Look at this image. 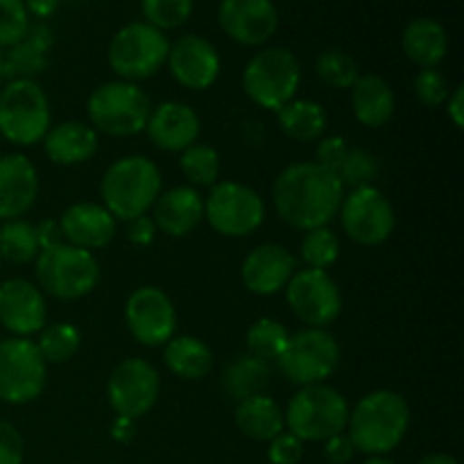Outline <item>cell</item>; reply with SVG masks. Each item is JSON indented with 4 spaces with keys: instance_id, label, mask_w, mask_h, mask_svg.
Masks as SVG:
<instances>
[{
    "instance_id": "obj_30",
    "label": "cell",
    "mask_w": 464,
    "mask_h": 464,
    "mask_svg": "<svg viewBox=\"0 0 464 464\" xmlns=\"http://www.w3.org/2000/svg\"><path fill=\"white\" fill-rule=\"evenodd\" d=\"M163 362L181 381H199L213 370V352L204 340L175 335L163 344Z\"/></svg>"
},
{
    "instance_id": "obj_23",
    "label": "cell",
    "mask_w": 464,
    "mask_h": 464,
    "mask_svg": "<svg viewBox=\"0 0 464 464\" xmlns=\"http://www.w3.org/2000/svg\"><path fill=\"white\" fill-rule=\"evenodd\" d=\"M39 195V175L25 154L0 157V220H18L25 216Z\"/></svg>"
},
{
    "instance_id": "obj_53",
    "label": "cell",
    "mask_w": 464,
    "mask_h": 464,
    "mask_svg": "<svg viewBox=\"0 0 464 464\" xmlns=\"http://www.w3.org/2000/svg\"><path fill=\"white\" fill-rule=\"evenodd\" d=\"M417 464H458L453 456H447V453H430V456L421 458Z\"/></svg>"
},
{
    "instance_id": "obj_10",
    "label": "cell",
    "mask_w": 464,
    "mask_h": 464,
    "mask_svg": "<svg viewBox=\"0 0 464 464\" xmlns=\"http://www.w3.org/2000/svg\"><path fill=\"white\" fill-rule=\"evenodd\" d=\"M290 383L306 388L329 381L340 365V344L326 329H304L290 335L276 361Z\"/></svg>"
},
{
    "instance_id": "obj_49",
    "label": "cell",
    "mask_w": 464,
    "mask_h": 464,
    "mask_svg": "<svg viewBox=\"0 0 464 464\" xmlns=\"http://www.w3.org/2000/svg\"><path fill=\"white\" fill-rule=\"evenodd\" d=\"M447 113H449V121L453 122L456 130H462L464 127V86H456L451 89L447 98Z\"/></svg>"
},
{
    "instance_id": "obj_27",
    "label": "cell",
    "mask_w": 464,
    "mask_h": 464,
    "mask_svg": "<svg viewBox=\"0 0 464 464\" xmlns=\"http://www.w3.org/2000/svg\"><path fill=\"white\" fill-rule=\"evenodd\" d=\"M394 91L383 77L361 75L352 86V109L361 125L370 130L388 125L394 116Z\"/></svg>"
},
{
    "instance_id": "obj_43",
    "label": "cell",
    "mask_w": 464,
    "mask_h": 464,
    "mask_svg": "<svg viewBox=\"0 0 464 464\" xmlns=\"http://www.w3.org/2000/svg\"><path fill=\"white\" fill-rule=\"evenodd\" d=\"M267 458L272 464H299L304 458V442L288 430H284L275 440H270Z\"/></svg>"
},
{
    "instance_id": "obj_18",
    "label": "cell",
    "mask_w": 464,
    "mask_h": 464,
    "mask_svg": "<svg viewBox=\"0 0 464 464\" xmlns=\"http://www.w3.org/2000/svg\"><path fill=\"white\" fill-rule=\"evenodd\" d=\"M218 23L236 44L258 48L279 30V12L272 0H222Z\"/></svg>"
},
{
    "instance_id": "obj_12",
    "label": "cell",
    "mask_w": 464,
    "mask_h": 464,
    "mask_svg": "<svg viewBox=\"0 0 464 464\" xmlns=\"http://www.w3.org/2000/svg\"><path fill=\"white\" fill-rule=\"evenodd\" d=\"M48 365L30 338L0 340V401L23 406L41 397Z\"/></svg>"
},
{
    "instance_id": "obj_13",
    "label": "cell",
    "mask_w": 464,
    "mask_h": 464,
    "mask_svg": "<svg viewBox=\"0 0 464 464\" xmlns=\"http://www.w3.org/2000/svg\"><path fill=\"white\" fill-rule=\"evenodd\" d=\"M285 299L295 317L311 329H326L343 313V293L326 270L295 272L285 285Z\"/></svg>"
},
{
    "instance_id": "obj_16",
    "label": "cell",
    "mask_w": 464,
    "mask_h": 464,
    "mask_svg": "<svg viewBox=\"0 0 464 464\" xmlns=\"http://www.w3.org/2000/svg\"><path fill=\"white\" fill-rule=\"evenodd\" d=\"M125 322L136 343L163 347L177 334L175 304L157 285H143L127 297Z\"/></svg>"
},
{
    "instance_id": "obj_4",
    "label": "cell",
    "mask_w": 464,
    "mask_h": 464,
    "mask_svg": "<svg viewBox=\"0 0 464 464\" xmlns=\"http://www.w3.org/2000/svg\"><path fill=\"white\" fill-rule=\"evenodd\" d=\"M349 411L352 408L343 392L317 383L295 392L284 412V421L288 433L302 442H326L347 430Z\"/></svg>"
},
{
    "instance_id": "obj_37",
    "label": "cell",
    "mask_w": 464,
    "mask_h": 464,
    "mask_svg": "<svg viewBox=\"0 0 464 464\" xmlns=\"http://www.w3.org/2000/svg\"><path fill=\"white\" fill-rule=\"evenodd\" d=\"M179 168L195 186H213L220 177V154L207 143H193L181 152Z\"/></svg>"
},
{
    "instance_id": "obj_31",
    "label": "cell",
    "mask_w": 464,
    "mask_h": 464,
    "mask_svg": "<svg viewBox=\"0 0 464 464\" xmlns=\"http://www.w3.org/2000/svg\"><path fill=\"white\" fill-rule=\"evenodd\" d=\"M54 44V34L45 23H30L27 34L12 45L9 59L16 80H34L48 68V53Z\"/></svg>"
},
{
    "instance_id": "obj_34",
    "label": "cell",
    "mask_w": 464,
    "mask_h": 464,
    "mask_svg": "<svg viewBox=\"0 0 464 464\" xmlns=\"http://www.w3.org/2000/svg\"><path fill=\"white\" fill-rule=\"evenodd\" d=\"M39 340H36V349H39L41 358L53 365H62V362L71 361L82 344V334L77 326L68 324V322H57V324L44 326L39 331Z\"/></svg>"
},
{
    "instance_id": "obj_5",
    "label": "cell",
    "mask_w": 464,
    "mask_h": 464,
    "mask_svg": "<svg viewBox=\"0 0 464 464\" xmlns=\"http://www.w3.org/2000/svg\"><path fill=\"white\" fill-rule=\"evenodd\" d=\"M36 281L44 295L62 302H75L93 293L98 285V258L89 249L68 243L41 249L36 256Z\"/></svg>"
},
{
    "instance_id": "obj_8",
    "label": "cell",
    "mask_w": 464,
    "mask_h": 464,
    "mask_svg": "<svg viewBox=\"0 0 464 464\" xmlns=\"http://www.w3.org/2000/svg\"><path fill=\"white\" fill-rule=\"evenodd\" d=\"M50 130V100L36 80H14L0 89V134L18 148L44 140Z\"/></svg>"
},
{
    "instance_id": "obj_28",
    "label": "cell",
    "mask_w": 464,
    "mask_h": 464,
    "mask_svg": "<svg viewBox=\"0 0 464 464\" xmlns=\"http://www.w3.org/2000/svg\"><path fill=\"white\" fill-rule=\"evenodd\" d=\"M234 420L240 433L256 442H270L285 430L284 411L275 399L266 397V392L236 403Z\"/></svg>"
},
{
    "instance_id": "obj_29",
    "label": "cell",
    "mask_w": 464,
    "mask_h": 464,
    "mask_svg": "<svg viewBox=\"0 0 464 464\" xmlns=\"http://www.w3.org/2000/svg\"><path fill=\"white\" fill-rule=\"evenodd\" d=\"M272 379L270 362L263 358L252 356V353H243V356L234 358L229 365L225 367L220 379V388L227 399L240 403L249 397L266 392Z\"/></svg>"
},
{
    "instance_id": "obj_19",
    "label": "cell",
    "mask_w": 464,
    "mask_h": 464,
    "mask_svg": "<svg viewBox=\"0 0 464 464\" xmlns=\"http://www.w3.org/2000/svg\"><path fill=\"white\" fill-rule=\"evenodd\" d=\"M48 322V304L39 285L27 279H7L0 284V324L14 338H30Z\"/></svg>"
},
{
    "instance_id": "obj_50",
    "label": "cell",
    "mask_w": 464,
    "mask_h": 464,
    "mask_svg": "<svg viewBox=\"0 0 464 464\" xmlns=\"http://www.w3.org/2000/svg\"><path fill=\"white\" fill-rule=\"evenodd\" d=\"M23 3H25L27 14L36 16L39 21H45V18H50L54 12H57L62 0H23Z\"/></svg>"
},
{
    "instance_id": "obj_22",
    "label": "cell",
    "mask_w": 464,
    "mask_h": 464,
    "mask_svg": "<svg viewBox=\"0 0 464 464\" xmlns=\"http://www.w3.org/2000/svg\"><path fill=\"white\" fill-rule=\"evenodd\" d=\"M63 243L82 249H102L116 238L118 220L95 202H77L68 207L59 218Z\"/></svg>"
},
{
    "instance_id": "obj_21",
    "label": "cell",
    "mask_w": 464,
    "mask_h": 464,
    "mask_svg": "<svg viewBox=\"0 0 464 464\" xmlns=\"http://www.w3.org/2000/svg\"><path fill=\"white\" fill-rule=\"evenodd\" d=\"M145 131H148L150 140L163 152H184L186 148L198 143L202 121L188 104L166 100V102L152 107Z\"/></svg>"
},
{
    "instance_id": "obj_33",
    "label": "cell",
    "mask_w": 464,
    "mask_h": 464,
    "mask_svg": "<svg viewBox=\"0 0 464 464\" xmlns=\"http://www.w3.org/2000/svg\"><path fill=\"white\" fill-rule=\"evenodd\" d=\"M39 240L34 225L25 220H7L0 227V258L9 263H30L39 256Z\"/></svg>"
},
{
    "instance_id": "obj_44",
    "label": "cell",
    "mask_w": 464,
    "mask_h": 464,
    "mask_svg": "<svg viewBox=\"0 0 464 464\" xmlns=\"http://www.w3.org/2000/svg\"><path fill=\"white\" fill-rule=\"evenodd\" d=\"M347 152H349L347 139H343V136H326V139H320V145H317L315 150V163L335 175L338 168L343 166Z\"/></svg>"
},
{
    "instance_id": "obj_15",
    "label": "cell",
    "mask_w": 464,
    "mask_h": 464,
    "mask_svg": "<svg viewBox=\"0 0 464 464\" xmlns=\"http://www.w3.org/2000/svg\"><path fill=\"white\" fill-rule=\"evenodd\" d=\"M161 376L157 367L145 358H127L107 381V399L118 417L140 420L148 415L159 401Z\"/></svg>"
},
{
    "instance_id": "obj_48",
    "label": "cell",
    "mask_w": 464,
    "mask_h": 464,
    "mask_svg": "<svg viewBox=\"0 0 464 464\" xmlns=\"http://www.w3.org/2000/svg\"><path fill=\"white\" fill-rule=\"evenodd\" d=\"M36 229V240H39V249L54 247V245L63 243L62 229H59L57 220H44L39 225H34Z\"/></svg>"
},
{
    "instance_id": "obj_55",
    "label": "cell",
    "mask_w": 464,
    "mask_h": 464,
    "mask_svg": "<svg viewBox=\"0 0 464 464\" xmlns=\"http://www.w3.org/2000/svg\"><path fill=\"white\" fill-rule=\"evenodd\" d=\"M0 261H3V258H0Z\"/></svg>"
},
{
    "instance_id": "obj_38",
    "label": "cell",
    "mask_w": 464,
    "mask_h": 464,
    "mask_svg": "<svg viewBox=\"0 0 464 464\" xmlns=\"http://www.w3.org/2000/svg\"><path fill=\"white\" fill-rule=\"evenodd\" d=\"M299 254H302V261L306 263V267L326 270V267H331L340 258L338 234L334 229H329V227L304 231Z\"/></svg>"
},
{
    "instance_id": "obj_46",
    "label": "cell",
    "mask_w": 464,
    "mask_h": 464,
    "mask_svg": "<svg viewBox=\"0 0 464 464\" xmlns=\"http://www.w3.org/2000/svg\"><path fill=\"white\" fill-rule=\"evenodd\" d=\"M324 456L331 464H349L356 456V447L352 444V440L344 433L329 438L324 442Z\"/></svg>"
},
{
    "instance_id": "obj_52",
    "label": "cell",
    "mask_w": 464,
    "mask_h": 464,
    "mask_svg": "<svg viewBox=\"0 0 464 464\" xmlns=\"http://www.w3.org/2000/svg\"><path fill=\"white\" fill-rule=\"evenodd\" d=\"M16 80L12 68V59H9V50L0 48V84H7V82Z\"/></svg>"
},
{
    "instance_id": "obj_24",
    "label": "cell",
    "mask_w": 464,
    "mask_h": 464,
    "mask_svg": "<svg viewBox=\"0 0 464 464\" xmlns=\"http://www.w3.org/2000/svg\"><path fill=\"white\" fill-rule=\"evenodd\" d=\"M154 225L170 238H184L204 220V198L193 186H175L154 202Z\"/></svg>"
},
{
    "instance_id": "obj_47",
    "label": "cell",
    "mask_w": 464,
    "mask_h": 464,
    "mask_svg": "<svg viewBox=\"0 0 464 464\" xmlns=\"http://www.w3.org/2000/svg\"><path fill=\"white\" fill-rule=\"evenodd\" d=\"M154 236H157V225H154L152 216H140L130 220V227H127V238H130V243L145 247V245L152 243Z\"/></svg>"
},
{
    "instance_id": "obj_36",
    "label": "cell",
    "mask_w": 464,
    "mask_h": 464,
    "mask_svg": "<svg viewBox=\"0 0 464 464\" xmlns=\"http://www.w3.org/2000/svg\"><path fill=\"white\" fill-rule=\"evenodd\" d=\"M315 75L331 89H352L361 77L356 59L340 48H329L315 59Z\"/></svg>"
},
{
    "instance_id": "obj_3",
    "label": "cell",
    "mask_w": 464,
    "mask_h": 464,
    "mask_svg": "<svg viewBox=\"0 0 464 464\" xmlns=\"http://www.w3.org/2000/svg\"><path fill=\"white\" fill-rule=\"evenodd\" d=\"M102 207L116 220L130 222L148 216L157 198L161 195V172L148 157H122L107 168L100 181Z\"/></svg>"
},
{
    "instance_id": "obj_51",
    "label": "cell",
    "mask_w": 464,
    "mask_h": 464,
    "mask_svg": "<svg viewBox=\"0 0 464 464\" xmlns=\"http://www.w3.org/2000/svg\"><path fill=\"white\" fill-rule=\"evenodd\" d=\"M134 435H136L134 420H127V417H116V421H113V426H111V438L116 440V442L127 444L134 440Z\"/></svg>"
},
{
    "instance_id": "obj_1",
    "label": "cell",
    "mask_w": 464,
    "mask_h": 464,
    "mask_svg": "<svg viewBox=\"0 0 464 464\" xmlns=\"http://www.w3.org/2000/svg\"><path fill=\"white\" fill-rule=\"evenodd\" d=\"M344 188L334 172L315 161L293 163L284 168L272 186V202L288 227L299 231L329 227L338 216Z\"/></svg>"
},
{
    "instance_id": "obj_41",
    "label": "cell",
    "mask_w": 464,
    "mask_h": 464,
    "mask_svg": "<svg viewBox=\"0 0 464 464\" xmlns=\"http://www.w3.org/2000/svg\"><path fill=\"white\" fill-rule=\"evenodd\" d=\"M30 27V14H27L23 0H0V48H12Z\"/></svg>"
},
{
    "instance_id": "obj_11",
    "label": "cell",
    "mask_w": 464,
    "mask_h": 464,
    "mask_svg": "<svg viewBox=\"0 0 464 464\" xmlns=\"http://www.w3.org/2000/svg\"><path fill=\"white\" fill-rule=\"evenodd\" d=\"M204 218L227 238H245L266 220L263 198L240 181H218L204 199Z\"/></svg>"
},
{
    "instance_id": "obj_32",
    "label": "cell",
    "mask_w": 464,
    "mask_h": 464,
    "mask_svg": "<svg viewBox=\"0 0 464 464\" xmlns=\"http://www.w3.org/2000/svg\"><path fill=\"white\" fill-rule=\"evenodd\" d=\"M276 121H279L281 131L288 139L297 140V143H313L324 136L326 125H329V116L326 109L315 100H290L288 104L276 111Z\"/></svg>"
},
{
    "instance_id": "obj_54",
    "label": "cell",
    "mask_w": 464,
    "mask_h": 464,
    "mask_svg": "<svg viewBox=\"0 0 464 464\" xmlns=\"http://www.w3.org/2000/svg\"><path fill=\"white\" fill-rule=\"evenodd\" d=\"M362 464H397V462L390 460L388 456H370Z\"/></svg>"
},
{
    "instance_id": "obj_14",
    "label": "cell",
    "mask_w": 464,
    "mask_h": 464,
    "mask_svg": "<svg viewBox=\"0 0 464 464\" xmlns=\"http://www.w3.org/2000/svg\"><path fill=\"white\" fill-rule=\"evenodd\" d=\"M338 216L344 234L365 247L385 243L397 225L392 204L376 186L349 190L343 198Z\"/></svg>"
},
{
    "instance_id": "obj_40",
    "label": "cell",
    "mask_w": 464,
    "mask_h": 464,
    "mask_svg": "<svg viewBox=\"0 0 464 464\" xmlns=\"http://www.w3.org/2000/svg\"><path fill=\"white\" fill-rule=\"evenodd\" d=\"M195 0H140L145 23L168 32L181 27L193 16Z\"/></svg>"
},
{
    "instance_id": "obj_17",
    "label": "cell",
    "mask_w": 464,
    "mask_h": 464,
    "mask_svg": "<svg viewBox=\"0 0 464 464\" xmlns=\"http://www.w3.org/2000/svg\"><path fill=\"white\" fill-rule=\"evenodd\" d=\"M166 63L177 84L190 91L211 89L222 71L218 48L199 34H184L170 44Z\"/></svg>"
},
{
    "instance_id": "obj_2",
    "label": "cell",
    "mask_w": 464,
    "mask_h": 464,
    "mask_svg": "<svg viewBox=\"0 0 464 464\" xmlns=\"http://www.w3.org/2000/svg\"><path fill=\"white\" fill-rule=\"evenodd\" d=\"M411 429V406L394 390H374L349 411L347 438L365 456H388Z\"/></svg>"
},
{
    "instance_id": "obj_6",
    "label": "cell",
    "mask_w": 464,
    "mask_h": 464,
    "mask_svg": "<svg viewBox=\"0 0 464 464\" xmlns=\"http://www.w3.org/2000/svg\"><path fill=\"white\" fill-rule=\"evenodd\" d=\"M86 113L95 131L107 136H134L145 131L152 100L134 82H107L89 95Z\"/></svg>"
},
{
    "instance_id": "obj_42",
    "label": "cell",
    "mask_w": 464,
    "mask_h": 464,
    "mask_svg": "<svg viewBox=\"0 0 464 464\" xmlns=\"http://www.w3.org/2000/svg\"><path fill=\"white\" fill-rule=\"evenodd\" d=\"M415 89L417 100L426 107H442L447 102L449 93H451V84H449V77L444 75L440 68H421L415 77Z\"/></svg>"
},
{
    "instance_id": "obj_45",
    "label": "cell",
    "mask_w": 464,
    "mask_h": 464,
    "mask_svg": "<svg viewBox=\"0 0 464 464\" xmlns=\"http://www.w3.org/2000/svg\"><path fill=\"white\" fill-rule=\"evenodd\" d=\"M25 444L14 424L0 420V464H23Z\"/></svg>"
},
{
    "instance_id": "obj_7",
    "label": "cell",
    "mask_w": 464,
    "mask_h": 464,
    "mask_svg": "<svg viewBox=\"0 0 464 464\" xmlns=\"http://www.w3.org/2000/svg\"><path fill=\"white\" fill-rule=\"evenodd\" d=\"M302 84V66L288 48H263L243 71V89L247 98L267 111H279L295 100Z\"/></svg>"
},
{
    "instance_id": "obj_26",
    "label": "cell",
    "mask_w": 464,
    "mask_h": 464,
    "mask_svg": "<svg viewBox=\"0 0 464 464\" xmlns=\"http://www.w3.org/2000/svg\"><path fill=\"white\" fill-rule=\"evenodd\" d=\"M401 48L420 68H438L449 53V34L435 18H415L403 27Z\"/></svg>"
},
{
    "instance_id": "obj_20",
    "label": "cell",
    "mask_w": 464,
    "mask_h": 464,
    "mask_svg": "<svg viewBox=\"0 0 464 464\" xmlns=\"http://www.w3.org/2000/svg\"><path fill=\"white\" fill-rule=\"evenodd\" d=\"M297 272V258L284 245L263 243L247 254L240 267V279L245 288L261 297L285 290L288 281Z\"/></svg>"
},
{
    "instance_id": "obj_25",
    "label": "cell",
    "mask_w": 464,
    "mask_h": 464,
    "mask_svg": "<svg viewBox=\"0 0 464 464\" xmlns=\"http://www.w3.org/2000/svg\"><path fill=\"white\" fill-rule=\"evenodd\" d=\"M45 157L57 166H80L98 152V131L80 121L53 125L44 136Z\"/></svg>"
},
{
    "instance_id": "obj_39",
    "label": "cell",
    "mask_w": 464,
    "mask_h": 464,
    "mask_svg": "<svg viewBox=\"0 0 464 464\" xmlns=\"http://www.w3.org/2000/svg\"><path fill=\"white\" fill-rule=\"evenodd\" d=\"M381 172V163L374 152L365 148H349L347 157H344L343 166L338 168L335 177L340 179L343 188L356 190L374 186L376 177Z\"/></svg>"
},
{
    "instance_id": "obj_9",
    "label": "cell",
    "mask_w": 464,
    "mask_h": 464,
    "mask_svg": "<svg viewBox=\"0 0 464 464\" xmlns=\"http://www.w3.org/2000/svg\"><path fill=\"white\" fill-rule=\"evenodd\" d=\"M170 39L145 21L130 23L113 34L109 44V66L121 80L140 82L157 75L168 62Z\"/></svg>"
},
{
    "instance_id": "obj_35",
    "label": "cell",
    "mask_w": 464,
    "mask_h": 464,
    "mask_svg": "<svg viewBox=\"0 0 464 464\" xmlns=\"http://www.w3.org/2000/svg\"><path fill=\"white\" fill-rule=\"evenodd\" d=\"M288 340L290 334L281 322L272 320V317H261L247 331V352L267 362L279 361Z\"/></svg>"
}]
</instances>
